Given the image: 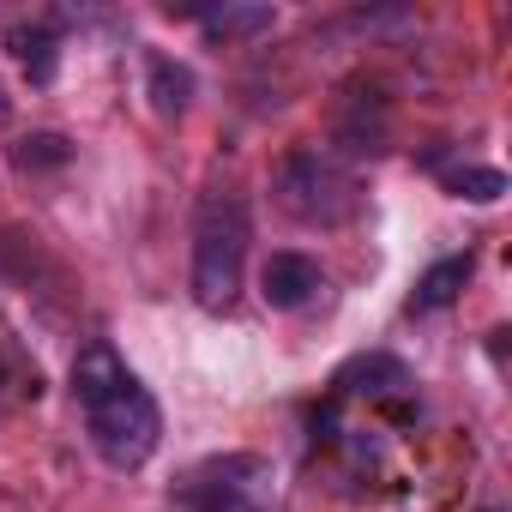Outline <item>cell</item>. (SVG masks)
<instances>
[{
  "instance_id": "277c9868",
  "label": "cell",
  "mask_w": 512,
  "mask_h": 512,
  "mask_svg": "<svg viewBox=\"0 0 512 512\" xmlns=\"http://www.w3.org/2000/svg\"><path fill=\"white\" fill-rule=\"evenodd\" d=\"M320 290H326V272H320V260H314V253H296V247H284V253H272V260L260 266V296H266V308H278V314H296V308H308Z\"/></svg>"
},
{
  "instance_id": "52a82bcc",
  "label": "cell",
  "mask_w": 512,
  "mask_h": 512,
  "mask_svg": "<svg viewBox=\"0 0 512 512\" xmlns=\"http://www.w3.org/2000/svg\"><path fill=\"white\" fill-rule=\"evenodd\" d=\"M145 97H151V109L163 121L187 115V103H193V67L175 61V55H151L145 61Z\"/></svg>"
},
{
  "instance_id": "7a4b0ae2",
  "label": "cell",
  "mask_w": 512,
  "mask_h": 512,
  "mask_svg": "<svg viewBox=\"0 0 512 512\" xmlns=\"http://www.w3.org/2000/svg\"><path fill=\"white\" fill-rule=\"evenodd\" d=\"M247 247H253V217L241 193H211L199 205L193 223V302L205 314H223L241 296V272H247Z\"/></svg>"
},
{
  "instance_id": "6da1fadb",
  "label": "cell",
  "mask_w": 512,
  "mask_h": 512,
  "mask_svg": "<svg viewBox=\"0 0 512 512\" xmlns=\"http://www.w3.org/2000/svg\"><path fill=\"white\" fill-rule=\"evenodd\" d=\"M73 398L85 410V434L109 470H139L163 440V410L139 386V374L115 356V344H85L73 356Z\"/></svg>"
},
{
  "instance_id": "9c48e42d",
  "label": "cell",
  "mask_w": 512,
  "mask_h": 512,
  "mask_svg": "<svg viewBox=\"0 0 512 512\" xmlns=\"http://www.w3.org/2000/svg\"><path fill=\"white\" fill-rule=\"evenodd\" d=\"M193 19H199L205 37H217V43H247V37H266V31L278 25L272 7H211V13H193Z\"/></svg>"
},
{
  "instance_id": "4fadbf2b",
  "label": "cell",
  "mask_w": 512,
  "mask_h": 512,
  "mask_svg": "<svg viewBox=\"0 0 512 512\" xmlns=\"http://www.w3.org/2000/svg\"><path fill=\"white\" fill-rule=\"evenodd\" d=\"M7 109H13V103H7V91H0V121H7Z\"/></svg>"
},
{
  "instance_id": "8fae6325",
  "label": "cell",
  "mask_w": 512,
  "mask_h": 512,
  "mask_svg": "<svg viewBox=\"0 0 512 512\" xmlns=\"http://www.w3.org/2000/svg\"><path fill=\"white\" fill-rule=\"evenodd\" d=\"M19 169H55V163H67L73 157V145L61 139V133H31V139H19Z\"/></svg>"
},
{
  "instance_id": "8992f818",
  "label": "cell",
  "mask_w": 512,
  "mask_h": 512,
  "mask_svg": "<svg viewBox=\"0 0 512 512\" xmlns=\"http://www.w3.org/2000/svg\"><path fill=\"white\" fill-rule=\"evenodd\" d=\"M470 272H476V253H446V260H434V266L416 278V290H410V314H440V308H452L458 290L470 284Z\"/></svg>"
},
{
  "instance_id": "ba28073f",
  "label": "cell",
  "mask_w": 512,
  "mask_h": 512,
  "mask_svg": "<svg viewBox=\"0 0 512 512\" xmlns=\"http://www.w3.org/2000/svg\"><path fill=\"white\" fill-rule=\"evenodd\" d=\"M7 43H13L19 67L31 73V85H49V79H55V67H61V43H55L49 25H7Z\"/></svg>"
},
{
  "instance_id": "30bf717a",
  "label": "cell",
  "mask_w": 512,
  "mask_h": 512,
  "mask_svg": "<svg viewBox=\"0 0 512 512\" xmlns=\"http://www.w3.org/2000/svg\"><path fill=\"white\" fill-rule=\"evenodd\" d=\"M446 187H452L458 199H470V205H494V199L506 193V175H500V169H488V163H464V169H452V175H446Z\"/></svg>"
},
{
  "instance_id": "7c38bea8",
  "label": "cell",
  "mask_w": 512,
  "mask_h": 512,
  "mask_svg": "<svg viewBox=\"0 0 512 512\" xmlns=\"http://www.w3.org/2000/svg\"><path fill=\"white\" fill-rule=\"evenodd\" d=\"M205 512H260V506H253L235 482H223V494H217V500H205Z\"/></svg>"
},
{
  "instance_id": "5b68a950",
  "label": "cell",
  "mask_w": 512,
  "mask_h": 512,
  "mask_svg": "<svg viewBox=\"0 0 512 512\" xmlns=\"http://www.w3.org/2000/svg\"><path fill=\"white\" fill-rule=\"evenodd\" d=\"M332 386H338V398H398V392H410V368L386 350H368V356H350L332 374Z\"/></svg>"
},
{
  "instance_id": "3957f363",
  "label": "cell",
  "mask_w": 512,
  "mask_h": 512,
  "mask_svg": "<svg viewBox=\"0 0 512 512\" xmlns=\"http://www.w3.org/2000/svg\"><path fill=\"white\" fill-rule=\"evenodd\" d=\"M272 193H278V205L296 217V223H314V229H338V223H350L356 217V175L332 157V151H314V145H302V151H290L284 163H278V175H272Z\"/></svg>"
}]
</instances>
